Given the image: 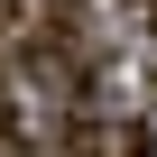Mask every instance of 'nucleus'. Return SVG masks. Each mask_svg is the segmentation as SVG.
I'll list each match as a JSON object with an SVG mask.
<instances>
[{
    "mask_svg": "<svg viewBox=\"0 0 157 157\" xmlns=\"http://www.w3.org/2000/svg\"><path fill=\"white\" fill-rule=\"evenodd\" d=\"M102 157H157V148H148V129L129 120V129H111V139H102Z\"/></svg>",
    "mask_w": 157,
    "mask_h": 157,
    "instance_id": "1",
    "label": "nucleus"
},
{
    "mask_svg": "<svg viewBox=\"0 0 157 157\" xmlns=\"http://www.w3.org/2000/svg\"><path fill=\"white\" fill-rule=\"evenodd\" d=\"M139 10H148V19H157V0H139Z\"/></svg>",
    "mask_w": 157,
    "mask_h": 157,
    "instance_id": "4",
    "label": "nucleus"
},
{
    "mask_svg": "<svg viewBox=\"0 0 157 157\" xmlns=\"http://www.w3.org/2000/svg\"><path fill=\"white\" fill-rule=\"evenodd\" d=\"M0 157H28V139H19V111H10V93H0Z\"/></svg>",
    "mask_w": 157,
    "mask_h": 157,
    "instance_id": "2",
    "label": "nucleus"
},
{
    "mask_svg": "<svg viewBox=\"0 0 157 157\" xmlns=\"http://www.w3.org/2000/svg\"><path fill=\"white\" fill-rule=\"evenodd\" d=\"M19 37V0H0V46H10Z\"/></svg>",
    "mask_w": 157,
    "mask_h": 157,
    "instance_id": "3",
    "label": "nucleus"
}]
</instances>
